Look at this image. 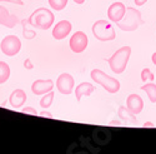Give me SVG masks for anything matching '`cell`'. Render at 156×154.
Wrapping results in <instances>:
<instances>
[{
  "label": "cell",
  "instance_id": "obj_1",
  "mask_svg": "<svg viewBox=\"0 0 156 154\" xmlns=\"http://www.w3.org/2000/svg\"><path fill=\"white\" fill-rule=\"evenodd\" d=\"M28 21L33 28H37L41 30H48L54 24V14L53 11L46 8H37L31 15L28 18Z\"/></svg>",
  "mask_w": 156,
  "mask_h": 154
},
{
  "label": "cell",
  "instance_id": "obj_2",
  "mask_svg": "<svg viewBox=\"0 0 156 154\" xmlns=\"http://www.w3.org/2000/svg\"><path fill=\"white\" fill-rule=\"evenodd\" d=\"M142 24H144V20H142L141 13L135 8L127 6L124 18L116 23V27L124 31H134Z\"/></svg>",
  "mask_w": 156,
  "mask_h": 154
},
{
  "label": "cell",
  "instance_id": "obj_3",
  "mask_svg": "<svg viewBox=\"0 0 156 154\" xmlns=\"http://www.w3.org/2000/svg\"><path fill=\"white\" fill-rule=\"evenodd\" d=\"M130 55H131V48H130V46H122L119 50H116L115 53L112 54V57L108 59L110 69L115 74L124 73L126 67H127Z\"/></svg>",
  "mask_w": 156,
  "mask_h": 154
},
{
  "label": "cell",
  "instance_id": "obj_4",
  "mask_svg": "<svg viewBox=\"0 0 156 154\" xmlns=\"http://www.w3.org/2000/svg\"><path fill=\"white\" fill-rule=\"evenodd\" d=\"M91 75V79L96 83V84H100L106 92L111 93V94H115L120 90V82L118 79L112 78V76L108 75L106 73H104L102 70L100 69H94L90 73Z\"/></svg>",
  "mask_w": 156,
  "mask_h": 154
},
{
  "label": "cell",
  "instance_id": "obj_5",
  "mask_svg": "<svg viewBox=\"0 0 156 154\" xmlns=\"http://www.w3.org/2000/svg\"><path fill=\"white\" fill-rule=\"evenodd\" d=\"M93 34L100 42H111L116 38L112 24L108 20H98L93 24Z\"/></svg>",
  "mask_w": 156,
  "mask_h": 154
},
{
  "label": "cell",
  "instance_id": "obj_6",
  "mask_svg": "<svg viewBox=\"0 0 156 154\" xmlns=\"http://www.w3.org/2000/svg\"><path fill=\"white\" fill-rule=\"evenodd\" d=\"M0 49L6 57H15L21 49V42L16 35H6L0 43Z\"/></svg>",
  "mask_w": 156,
  "mask_h": 154
},
{
  "label": "cell",
  "instance_id": "obj_7",
  "mask_svg": "<svg viewBox=\"0 0 156 154\" xmlns=\"http://www.w3.org/2000/svg\"><path fill=\"white\" fill-rule=\"evenodd\" d=\"M89 44V39L87 35L84 31H76L73 34V36L70 38V49L74 53H83V51L87 48Z\"/></svg>",
  "mask_w": 156,
  "mask_h": 154
},
{
  "label": "cell",
  "instance_id": "obj_8",
  "mask_svg": "<svg viewBox=\"0 0 156 154\" xmlns=\"http://www.w3.org/2000/svg\"><path fill=\"white\" fill-rule=\"evenodd\" d=\"M74 78L68 74V73H62L59 75V78L56 80V88L58 90L64 94V95H70L73 93V89H74Z\"/></svg>",
  "mask_w": 156,
  "mask_h": 154
},
{
  "label": "cell",
  "instance_id": "obj_9",
  "mask_svg": "<svg viewBox=\"0 0 156 154\" xmlns=\"http://www.w3.org/2000/svg\"><path fill=\"white\" fill-rule=\"evenodd\" d=\"M125 13H126V6L122 3H120V2H116V3H112L109 6V9H108V18H109L110 21L116 24V23L120 21L124 18Z\"/></svg>",
  "mask_w": 156,
  "mask_h": 154
},
{
  "label": "cell",
  "instance_id": "obj_10",
  "mask_svg": "<svg viewBox=\"0 0 156 154\" xmlns=\"http://www.w3.org/2000/svg\"><path fill=\"white\" fill-rule=\"evenodd\" d=\"M54 88V82L51 79H39V80H35L31 85V92L35 94V95H44L49 92L53 90Z\"/></svg>",
  "mask_w": 156,
  "mask_h": 154
},
{
  "label": "cell",
  "instance_id": "obj_11",
  "mask_svg": "<svg viewBox=\"0 0 156 154\" xmlns=\"http://www.w3.org/2000/svg\"><path fill=\"white\" fill-rule=\"evenodd\" d=\"M71 29H73V27H71L70 21L61 20V21H59L55 25L54 29H53V38H54V39H56V40H61V39L66 38L70 34Z\"/></svg>",
  "mask_w": 156,
  "mask_h": 154
},
{
  "label": "cell",
  "instance_id": "obj_12",
  "mask_svg": "<svg viewBox=\"0 0 156 154\" xmlns=\"http://www.w3.org/2000/svg\"><path fill=\"white\" fill-rule=\"evenodd\" d=\"M126 108L131 113H134L135 115L140 114L142 112V108H144V101H142L140 95L130 94L127 97V99H126Z\"/></svg>",
  "mask_w": 156,
  "mask_h": 154
},
{
  "label": "cell",
  "instance_id": "obj_13",
  "mask_svg": "<svg viewBox=\"0 0 156 154\" xmlns=\"http://www.w3.org/2000/svg\"><path fill=\"white\" fill-rule=\"evenodd\" d=\"M19 23V19L15 15H11L5 6H0V25L12 29Z\"/></svg>",
  "mask_w": 156,
  "mask_h": 154
},
{
  "label": "cell",
  "instance_id": "obj_14",
  "mask_svg": "<svg viewBox=\"0 0 156 154\" xmlns=\"http://www.w3.org/2000/svg\"><path fill=\"white\" fill-rule=\"evenodd\" d=\"M27 93H25L23 89H15L14 92H12L9 97V103L12 108H21L24 105V103L27 101Z\"/></svg>",
  "mask_w": 156,
  "mask_h": 154
},
{
  "label": "cell",
  "instance_id": "obj_15",
  "mask_svg": "<svg viewBox=\"0 0 156 154\" xmlns=\"http://www.w3.org/2000/svg\"><path fill=\"white\" fill-rule=\"evenodd\" d=\"M94 85L90 83H81L75 88V97H76V101L80 103L83 97H90L94 92Z\"/></svg>",
  "mask_w": 156,
  "mask_h": 154
},
{
  "label": "cell",
  "instance_id": "obj_16",
  "mask_svg": "<svg viewBox=\"0 0 156 154\" xmlns=\"http://www.w3.org/2000/svg\"><path fill=\"white\" fill-rule=\"evenodd\" d=\"M118 117L126 125H137V119L135 118V114L131 113V112H130L127 108H125V107H120L119 108Z\"/></svg>",
  "mask_w": 156,
  "mask_h": 154
},
{
  "label": "cell",
  "instance_id": "obj_17",
  "mask_svg": "<svg viewBox=\"0 0 156 154\" xmlns=\"http://www.w3.org/2000/svg\"><path fill=\"white\" fill-rule=\"evenodd\" d=\"M21 25H23V35L25 39H34L35 35H36V31L34 29H31L33 27L30 25V23L28 21V19H23L21 20Z\"/></svg>",
  "mask_w": 156,
  "mask_h": 154
},
{
  "label": "cell",
  "instance_id": "obj_18",
  "mask_svg": "<svg viewBox=\"0 0 156 154\" xmlns=\"http://www.w3.org/2000/svg\"><path fill=\"white\" fill-rule=\"evenodd\" d=\"M141 89L147 94V97H149L151 103H156V84H154V83H145L144 85L141 86Z\"/></svg>",
  "mask_w": 156,
  "mask_h": 154
},
{
  "label": "cell",
  "instance_id": "obj_19",
  "mask_svg": "<svg viewBox=\"0 0 156 154\" xmlns=\"http://www.w3.org/2000/svg\"><path fill=\"white\" fill-rule=\"evenodd\" d=\"M10 76V67L5 61H0V84H4Z\"/></svg>",
  "mask_w": 156,
  "mask_h": 154
},
{
  "label": "cell",
  "instance_id": "obj_20",
  "mask_svg": "<svg viewBox=\"0 0 156 154\" xmlns=\"http://www.w3.org/2000/svg\"><path fill=\"white\" fill-rule=\"evenodd\" d=\"M53 100H54V92L51 90V92L44 94V97L40 99V107L44 109H48L51 104H53Z\"/></svg>",
  "mask_w": 156,
  "mask_h": 154
},
{
  "label": "cell",
  "instance_id": "obj_21",
  "mask_svg": "<svg viewBox=\"0 0 156 154\" xmlns=\"http://www.w3.org/2000/svg\"><path fill=\"white\" fill-rule=\"evenodd\" d=\"M49 4L54 10L60 11L68 5V0H49Z\"/></svg>",
  "mask_w": 156,
  "mask_h": 154
},
{
  "label": "cell",
  "instance_id": "obj_22",
  "mask_svg": "<svg viewBox=\"0 0 156 154\" xmlns=\"http://www.w3.org/2000/svg\"><path fill=\"white\" fill-rule=\"evenodd\" d=\"M154 79H155V75L151 73V70H150L149 68L142 69V72H141V80H142V82H144V83H146L147 80L152 82Z\"/></svg>",
  "mask_w": 156,
  "mask_h": 154
},
{
  "label": "cell",
  "instance_id": "obj_23",
  "mask_svg": "<svg viewBox=\"0 0 156 154\" xmlns=\"http://www.w3.org/2000/svg\"><path fill=\"white\" fill-rule=\"evenodd\" d=\"M21 113H25V114H31V115H37V112H36L33 107L23 108V109H21Z\"/></svg>",
  "mask_w": 156,
  "mask_h": 154
},
{
  "label": "cell",
  "instance_id": "obj_24",
  "mask_svg": "<svg viewBox=\"0 0 156 154\" xmlns=\"http://www.w3.org/2000/svg\"><path fill=\"white\" fill-rule=\"evenodd\" d=\"M24 68H25V69H28V70H31V69L34 68L33 63H31V60H30L29 58H27V59L24 60Z\"/></svg>",
  "mask_w": 156,
  "mask_h": 154
},
{
  "label": "cell",
  "instance_id": "obj_25",
  "mask_svg": "<svg viewBox=\"0 0 156 154\" xmlns=\"http://www.w3.org/2000/svg\"><path fill=\"white\" fill-rule=\"evenodd\" d=\"M39 115H40V117H46V118H49V119H51L53 118V114H51L50 112H48V110H44V112H41V113H39Z\"/></svg>",
  "mask_w": 156,
  "mask_h": 154
},
{
  "label": "cell",
  "instance_id": "obj_26",
  "mask_svg": "<svg viewBox=\"0 0 156 154\" xmlns=\"http://www.w3.org/2000/svg\"><path fill=\"white\" fill-rule=\"evenodd\" d=\"M0 2H8V3H12V4H16V5H23V0H0Z\"/></svg>",
  "mask_w": 156,
  "mask_h": 154
},
{
  "label": "cell",
  "instance_id": "obj_27",
  "mask_svg": "<svg viewBox=\"0 0 156 154\" xmlns=\"http://www.w3.org/2000/svg\"><path fill=\"white\" fill-rule=\"evenodd\" d=\"M146 2L147 0H135V4H136V6H142Z\"/></svg>",
  "mask_w": 156,
  "mask_h": 154
},
{
  "label": "cell",
  "instance_id": "obj_28",
  "mask_svg": "<svg viewBox=\"0 0 156 154\" xmlns=\"http://www.w3.org/2000/svg\"><path fill=\"white\" fill-rule=\"evenodd\" d=\"M142 127H144V128H154L155 125L151 122H146V123H144V125H142Z\"/></svg>",
  "mask_w": 156,
  "mask_h": 154
},
{
  "label": "cell",
  "instance_id": "obj_29",
  "mask_svg": "<svg viewBox=\"0 0 156 154\" xmlns=\"http://www.w3.org/2000/svg\"><path fill=\"white\" fill-rule=\"evenodd\" d=\"M109 125H121V122L120 120H111L109 123Z\"/></svg>",
  "mask_w": 156,
  "mask_h": 154
},
{
  "label": "cell",
  "instance_id": "obj_30",
  "mask_svg": "<svg viewBox=\"0 0 156 154\" xmlns=\"http://www.w3.org/2000/svg\"><path fill=\"white\" fill-rule=\"evenodd\" d=\"M151 59H152V63H154V64H155V65H156V53H154V54H152Z\"/></svg>",
  "mask_w": 156,
  "mask_h": 154
},
{
  "label": "cell",
  "instance_id": "obj_31",
  "mask_svg": "<svg viewBox=\"0 0 156 154\" xmlns=\"http://www.w3.org/2000/svg\"><path fill=\"white\" fill-rule=\"evenodd\" d=\"M74 3H76V4H84L85 0H74Z\"/></svg>",
  "mask_w": 156,
  "mask_h": 154
},
{
  "label": "cell",
  "instance_id": "obj_32",
  "mask_svg": "<svg viewBox=\"0 0 156 154\" xmlns=\"http://www.w3.org/2000/svg\"><path fill=\"white\" fill-rule=\"evenodd\" d=\"M155 78H156V76H155Z\"/></svg>",
  "mask_w": 156,
  "mask_h": 154
}]
</instances>
